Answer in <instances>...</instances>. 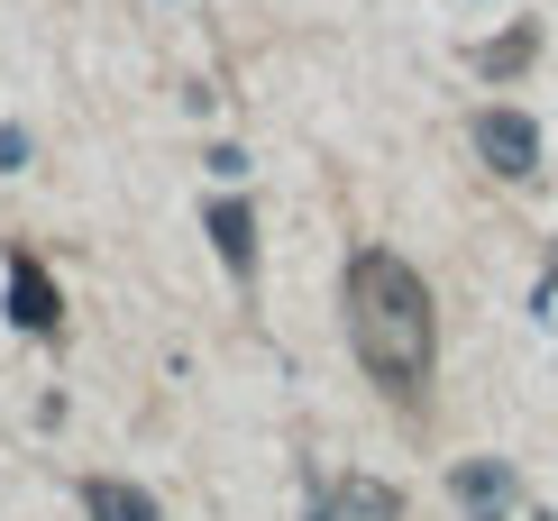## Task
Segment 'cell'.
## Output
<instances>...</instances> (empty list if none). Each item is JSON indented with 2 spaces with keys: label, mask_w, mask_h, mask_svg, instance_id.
<instances>
[{
  "label": "cell",
  "mask_w": 558,
  "mask_h": 521,
  "mask_svg": "<svg viewBox=\"0 0 558 521\" xmlns=\"http://www.w3.org/2000/svg\"><path fill=\"white\" fill-rule=\"evenodd\" d=\"M348 348H357V366L376 375L393 402H422L430 385V358H439V320H430V283L403 266L393 247H357L348 256Z\"/></svg>",
  "instance_id": "6da1fadb"
},
{
  "label": "cell",
  "mask_w": 558,
  "mask_h": 521,
  "mask_svg": "<svg viewBox=\"0 0 558 521\" xmlns=\"http://www.w3.org/2000/svg\"><path fill=\"white\" fill-rule=\"evenodd\" d=\"M476 156L495 165L504 183H531V174H541V129H531L522 110H504V101H485V110H476Z\"/></svg>",
  "instance_id": "7a4b0ae2"
},
{
  "label": "cell",
  "mask_w": 558,
  "mask_h": 521,
  "mask_svg": "<svg viewBox=\"0 0 558 521\" xmlns=\"http://www.w3.org/2000/svg\"><path fill=\"white\" fill-rule=\"evenodd\" d=\"M312 521H403V494L385 476H330L312 494Z\"/></svg>",
  "instance_id": "3957f363"
},
{
  "label": "cell",
  "mask_w": 558,
  "mask_h": 521,
  "mask_svg": "<svg viewBox=\"0 0 558 521\" xmlns=\"http://www.w3.org/2000/svg\"><path fill=\"white\" fill-rule=\"evenodd\" d=\"M10 320H19V329H37V339H56V329H64L56 275H46V266H37L28 247H10Z\"/></svg>",
  "instance_id": "277c9868"
},
{
  "label": "cell",
  "mask_w": 558,
  "mask_h": 521,
  "mask_svg": "<svg viewBox=\"0 0 558 521\" xmlns=\"http://www.w3.org/2000/svg\"><path fill=\"white\" fill-rule=\"evenodd\" d=\"M449 494H458L468 521H504V512H513V467H504V458H468L449 476Z\"/></svg>",
  "instance_id": "5b68a950"
},
{
  "label": "cell",
  "mask_w": 558,
  "mask_h": 521,
  "mask_svg": "<svg viewBox=\"0 0 558 521\" xmlns=\"http://www.w3.org/2000/svg\"><path fill=\"white\" fill-rule=\"evenodd\" d=\"M202 229H211V247H220L229 275L257 266V220H247V202H211V210H202Z\"/></svg>",
  "instance_id": "8992f818"
},
{
  "label": "cell",
  "mask_w": 558,
  "mask_h": 521,
  "mask_svg": "<svg viewBox=\"0 0 558 521\" xmlns=\"http://www.w3.org/2000/svg\"><path fill=\"white\" fill-rule=\"evenodd\" d=\"M83 512H92V521H166L147 485H120V476H92V485H83Z\"/></svg>",
  "instance_id": "52a82bcc"
},
{
  "label": "cell",
  "mask_w": 558,
  "mask_h": 521,
  "mask_svg": "<svg viewBox=\"0 0 558 521\" xmlns=\"http://www.w3.org/2000/svg\"><path fill=\"white\" fill-rule=\"evenodd\" d=\"M531 64V28H513L504 46H476V74H522Z\"/></svg>",
  "instance_id": "ba28073f"
},
{
  "label": "cell",
  "mask_w": 558,
  "mask_h": 521,
  "mask_svg": "<svg viewBox=\"0 0 558 521\" xmlns=\"http://www.w3.org/2000/svg\"><path fill=\"white\" fill-rule=\"evenodd\" d=\"M28 165V129H0V174H19Z\"/></svg>",
  "instance_id": "9c48e42d"
}]
</instances>
